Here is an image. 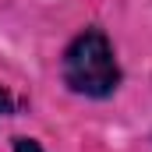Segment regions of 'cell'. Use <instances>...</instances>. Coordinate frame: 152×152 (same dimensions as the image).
Masks as SVG:
<instances>
[{"instance_id":"6da1fadb","label":"cell","mask_w":152,"mask_h":152,"mask_svg":"<svg viewBox=\"0 0 152 152\" xmlns=\"http://www.w3.org/2000/svg\"><path fill=\"white\" fill-rule=\"evenodd\" d=\"M60 75H64V85L75 96H85V99H110L120 88V81H124V71H120L113 42L96 25L81 28L64 46Z\"/></svg>"},{"instance_id":"7a4b0ae2","label":"cell","mask_w":152,"mask_h":152,"mask_svg":"<svg viewBox=\"0 0 152 152\" xmlns=\"http://www.w3.org/2000/svg\"><path fill=\"white\" fill-rule=\"evenodd\" d=\"M11 152H42L36 138H11Z\"/></svg>"},{"instance_id":"3957f363","label":"cell","mask_w":152,"mask_h":152,"mask_svg":"<svg viewBox=\"0 0 152 152\" xmlns=\"http://www.w3.org/2000/svg\"><path fill=\"white\" fill-rule=\"evenodd\" d=\"M7 113V92H4V88H0V117Z\"/></svg>"}]
</instances>
